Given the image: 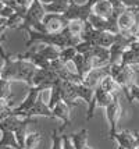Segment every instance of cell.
I'll list each match as a JSON object with an SVG mask.
<instances>
[{
    "instance_id": "cell-35",
    "label": "cell",
    "mask_w": 139,
    "mask_h": 149,
    "mask_svg": "<svg viewBox=\"0 0 139 149\" xmlns=\"http://www.w3.org/2000/svg\"><path fill=\"white\" fill-rule=\"evenodd\" d=\"M63 131L60 128H56L52 134V149H61V134Z\"/></svg>"
},
{
    "instance_id": "cell-16",
    "label": "cell",
    "mask_w": 139,
    "mask_h": 149,
    "mask_svg": "<svg viewBox=\"0 0 139 149\" xmlns=\"http://www.w3.org/2000/svg\"><path fill=\"white\" fill-rule=\"evenodd\" d=\"M35 116H45V117H49V118H54L52 110H50L49 106L43 102V99H42L40 95L38 96L35 104L31 107V110L27 113V117H35Z\"/></svg>"
},
{
    "instance_id": "cell-14",
    "label": "cell",
    "mask_w": 139,
    "mask_h": 149,
    "mask_svg": "<svg viewBox=\"0 0 139 149\" xmlns=\"http://www.w3.org/2000/svg\"><path fill=\"white\" fill-rule=\"evenodd\" d=\"M111 139H114L115 142L118 143V146L121 149H139L135 136L132 135L131 131H128V130L115 132V134L111 136Z\"/></svg>"
},
{
    "instance_id": "cell-46",
    "label": "cell",
    "mask_w": 139,
    "mask_h": 149,
    "mask_svg": "<svg viewBox=\"0 0 139 149\" xmlns=\"http://www.w3.org/2000/svg\"><path fill=\"white\" fill-rule=\"evenodd\" d=\"M118 149H121V148H120V146H118Z\"/></svg>"
},
{
    "instance_id": "cell-20",
    "label": "cell",
    "mask_w": 139,
    "mask_h": 149,
    "mask_svg": "<svg viewBox=\"0 0 139 149\" xmlns=\"http://www.w3.org/2000/svg\"><path fill=\"white\" fill-rule=\"evenodd\" d=\"M74 91H75V95L78 99H82L84 102L88 103V106L91 104L93 99V89L84 85L82 82H74Z\"/></svg>"
},
{
    "instance_id": "cell-40",
    "label": "cell",
    "mask_w": 139,
    "mask_h": 149,
    "mask_svg": "<svg viewBox=\"0 0 139 149\" xmlns=\"http://www.w3.org/2000/svg\"><path fill=\"white\" fill-rule=\"evenodd\" d=\"M17 1V4L20 7H22V8H25V10H28L29 7H31V4H32L33 0H15Z\"/></svg>"
},
{
    "instance_id": "cell-26",
    "label": "cell",
    "mask_w": 139,
    "mask_h": 149,
    "mask_svg": "<svg viewBox=\"0 0 139 149\" xmlns=\"http://www.w3.org/2000/svg\"><path fill=\"white\" fill-rule=\"evenodd\" d=\"M99 86L103 89L104 92L107 93H110V95H120V92H121V88H120V85L113 79L110 75H107L104 77L102 81H100Z\"/></svg>"
},
{
    "instance_id": "cell-42",
    "label": "cell",
    "mask_w": 139,
    "mask_h": 149,
    "mask_svg": "<svg viewBox=\"0 0 139 149\" xmlns=\"http://www.w3.org/2000/svg\"><path fill=\"white\" fill-rule=\"evenodd\" d=\"M53 0H39V3L42 4V6H46V4H50Z\"/></svg>"
},
{
    "instance_id": "cell-10",
    "label": "cell",
    "mask_w": 139,
    "mask_h": 149,
    "mask_svg": "<svg viewBox=\"0 0 139 149\" xmlns=\"http://www.w3.org/2000/svg\"><path fill=\"white\" fill-rule=\"evenodd\" d=\"M57 81H59V77L50 68H36V71H35V74H33V77H32L31 86H38V85L45 84L52 88Z\"/></svg>"
},
{
    "instance_id": "cell-31",
    "label": "cell",
    "mask_w": 139,
    "mask_h": 149,
    "mask_svg": "<svg viewBox=\"0 0 139 149\" xmlns=\"http://www.w3.org/2000/svg\"><path fill=\"white\" fill-rule=\"evenodd\" d=\"M11 97H13V93H11V82L0 78V99H4V100L10 102Z\"/></svg>"
},
{
    "instance_id": "cell-2",
    "label": "cell",
    "mask_w": 139,
    "mask_h": 149,
    "mask_svg": "<svg viewBox=\"0 0 139 149\" xmlns=\"http://www.w3.org/2000/svg\"><path fill=\"white\" fill-rule=\"evenodd\" d=\"M136 8H127L124 13L120 14L117 18V28L118 33L128 35V36H138L139 35V22Z\"/></svg>"
},
{
    "instance_id": "cell-8",
    "label": "cell",
    "mask_w": 139,
    "mask_h": 149,
    "mask_svg": "<svg viewBox=\"0 0 139 149\" xmlns=\"http://www.w3.org/2000/svg\"><path fill=\"white\" fill-rule=\"evenodd\" d=\"M113 96L114 95H110V93H107L104 92L100 86H96L95 89H93V99L91 104H89V107H88V114H86V120H91L95 114V110L98 109V107H104L106 109L109 104L111 103L113 100Z\"/></svg>"
},
{
    "instance_id": "cell-28",
    "label": "cell",
    "mask_w": 139,
    "mask_h": 149,
    "mask_svg": "<svg viewBox=\"0 0 139 149\" xmlns=\"http://www.w3.org/2000/svg\"><path fill=\"white\" fill-rule=\"evenodd\" d=\"M84 26H85V22L74 19V21H68V22H67L66 29L71 33V35H74V36H78V38H80L81 33H82V31H84Z\"/></svg>"
},
{
    "instance_id": "cell-3",
    "label": "cell",
    "mask_w": 139,
    "mask_h": 149,
    "mask_svg": "<svg viewBox=\"0 0 139 149\" xmlns=\"http://www.w3.org/2000/svg\"><path fill=\"white\" fill-rule=\"evenodd\" d=\"M46 14L43 6L39 3V0H33L31 7L27 10V14L24 17V21H22V26L21 29L25 31V32H29L31 29L32 31H36L39 32L40 29V21L43 18V15Z\"/></svg>"
},
{
    "instance_id": "cell-9",
    "label": "cell",
    "mask_w": 139,
    "mask_h": 149,
    "mask_svg": "<svg viewBox=\"0 0 139 149\" xmlns=\"http://www.w3.org/2000/svg\"><path fill=\"white\" fill-rule=\"evenodd\" d=\"M121 113L122 110H121V104H120V97L118 95H114L111 103L106 107V117L109 120V125H110V130H109L110 138L117 132V123H118V118L121 117Z\"/></svg>"
},
{
    "instance_id": "cell-5",
    "label": "cell",
    "mask_w": 139,
    "mask_h": 149,
    "mask_svg": "<svg viewBox=\"0 0 139 149\" xmlns=\"http://www.w3.org/2000/svg\"><path fill=\"white\" fill-rule=\"evenodd\" d=\"M45 89H50V86L49 85H38V86H29V92H28L27 97L22 100V103L18 106V107H15V109H11V116H18V117H27V113L31 110V107H32L35 102H36V99L39 96L42 91H45Z\"/></svg>"
},
{
    "instance_id": "cell-22",
    "label": "cell",
    "mask_w": 139,
    "mask_h": 149,
    "mask_svg": "<svg viewBox=\"0 0 139 149\" xmlns=\"http://www.w3.org/2000/svg\"><path fill=\"white\" fill-rule=\"evenodd\" d=\"M88 136H89V132L86 128H82L78 132H74L70 135V139L73 142L74 149H84L88 146Z\"/></svg>"
},
{
    "instance_id": "cell-34",
    "label": "cell",
    "mask_w": 139,
    "mask_h": 149,
    "mask_svg": "<svg viewBox=\"0 0 139 149\" xmlns=\"http://www.w3.org/2000/svg\"><path fill=\"white\" fill-rule=\"evenodd\" d=\"M11 104L13 102H8L4 99H0V120L11 114Z\"/></svg>"
},
{
    "instance_id": "cell-4",
    "label": "cell",
    "mask_w": 139,
    "mask_h": 149,
    "mask_svg": "<svg viewBox=\"0 0 139 149\" xmlns=\"http://www.w3.org/2000/svg\"><path fill=\"white\" fill-rule=\"evenodd\" d=\"M136 65H121L118 72L113 77V79L120 85L121 92L125 95V97L128 99L129 103H132L131 100V95H129V88L133 84V77L136 74Z\"/></svg>"
},
{
    "instance_id": "cell-11",
    "label": "cell",
    "mask_w": 139,
    "mask_h": 149,
    "mask_svg": "<svg viewBox=\"0 0 139 149\" xmlns=\"http://www.w3.org/2000/svg\"><path fill=\"white\" fill-rule=\"evenodd\" d=\"M107 75H109V65L100 67V68H92V70L88 71V74L84 77L82 84L86 85V86H89V88H92V89H95L96 86H99L100 81L104 77H107Z\"/></svg>"
},
{
    "instance_id": "cell-47",
    "label": "cell",
    "mask_w": 139,
    "mask_h": 149,
    "mask_svg": "<svg viewBox=\"0 0 139 149\" xmlns=\"http://www.w3.org/2000/svg\"><path fill=\"white\" fill-rule=\"evenodd\" d=\"M0 67H1V65H0Z\"/></svg>"
},
{
    "instance_id": "cell-44",
    "label": "cell",
    "mask_w": 139,
    "mask_h": 149,
    "mask_svg": "<svg viewBox=\"0 0 139 149\" xmlns=\"http://www.w3.org/2000/svg\"><path fill=\"white\" fill-rule=\"evenodd\" d=\"M84 149H93V148H91V146H86V148H84Z\"/></svg>"
},
{
    "instance_id": "cell-27",
    "label": "cell",
    "mask_w": 139,
    "mask_h": 149,
    "mask_svg": "<svg viewBox=\"0 0 139 149\" xmlns=\"http://www.w3.org/2000/svg\"><path fill=\"white\" fill-rule=\"evenodd\" d=\"M85 56H91V57L99 58L100 61L109 64V58H110V52L106 47H102V46H92V49L88 53H85Z\"/></svg>"
},
{
    "instance_id": "cell-38",
    "label": "cell",
    "mask_w": 139,
    "mask_h": 149,
    "mask_svg": "<svg viewBox=\"0 0 139 149\" xmlns=\"http://www.w3.org/2000/svg\"><path fill=\"white\" fill-rule=\"evenodd\" d=\"M125 8H136L139 6V0H118Z\"/></svg>"
},
{
    "instance_id": "cell-25",
    "label": "cell",
    "mask_w": 139,
    "mask_h": 149,
    "mask_svg": "<svg viewBox=\"0 0 139 149\" xmlns=\"http://www.w3.org/2000/svg\"><path fill=\"white\" fill-rule=\"evenodd\" d=\"M38 53H39L43 58H46L47 61H53V60H57V58H59L60 49L56 47V46L40 43V47H39V50H38Z\"/></svg>"
},
{
    "instance_id": "cell-15",
    "label": "cell",
    "mask_w": 139,
    "mask_h": 149,
    "mask_svg": "<svg viewBox=\"0 0 139 149\" xmlns=\"http://www.w3.org/2000/svg\"><path fill=\"white\" fill-rule=\"evenodd\" d=\"M60 95H61V100L67 103L68 106H77V95L74 91V82H67V81H61L60 79Z\"/></svg>"
},
{
    "instance_id": "cell-1",
    "label": "cell",
    "mask_w": 139,
    "mask_h": 149,
    "mask_svg": "<svg viewBox=\"0 0 139 149\" xmlns=\"http://www.w3.org/2000/svg\"><path fill=\"white\" fill-rule=\"evenodd\" d=\"M45 43V45H50V46H56L59 47L60 50L64 49V47H71L75 46L77 43H80L81 39L78 36H74L67 31L66 28L57 33H42V32H36V31H29L28 32V40H27V47L31 46L32 43Z\"/></svg>"
},
{
    "instance_id": "cell-12",
    "label": "cell",
    "mask_w": 139,
    "mask_h": 149,
    "mask_svg": "<svg viewBox=\"0 0 139 149\" xmlns=\"http://www.w3.org/2000/svg\"><path fill=\"white\" fill-rule=\"evenodd\" d=\"M70 109H71V106H68L67 103H64L63 100H60L59 103L52 109V113H53L54 118H59V120L63 121V125L59 127L61 131H64L67 127H70V125H71V117H70L71 110H70Z\"/></svg>"
},
{
    "instance_id": "cell-41",
    "label": "cell",
    "mask_w": 139,
    "mask_h": 149,
    "mask_svg": "<svg viewBox=\"0 0 139 149\" xmlns=\"http://www.w3.org/2000/svg\"><path fill=\"white\" fill-rule=\"evenodd\" d=\"M132 135L135 136V139H136V143H138V148H139V131H133Z\"/></svg>"
},
{
    "instance_id": "cell-39",
    "label": "cell",
    "mask_w": 139,
    "mask_h": 149,
    "mask_svg": "<svg viewBox=\"0 0 139 149\" xmlns=\"http://www.w3.org/2000/svg\"><path fill=\"white\" fill-rule=\"evenodd\" d=\"M14 13H15V11H14L13 8H11V7H7V6H4L3 8H1V10H0V15H1V17H3L4 19L10 18V17H11Z\"/></svg>"
},
{
    "instance_id": "cell-37",
    "label": "cell",
    "mask_w": 139,
    "mask_h": 149,
    "mask_svg": "<svg viewBox=\"0 0 139 149\" xmlns=\"http://www.w3.org/2000/svg\"><path fill=\"white\" fill-rule=\"evenodd\" d=\"M129 95H131V100H136V102H139V85L136 84H132L131 85V88H129Z\"/></svg>"
},
{
    "instance_id": "cell-18",
    "label": "cell",
    "mask_w": 139,
    "mask_h": 149,
    "mask_svg": "<svg viewBox=\"0 0 139 149\" xmlns=\"http://www.w3.org/2000/svg\"><path fill=\"white\" fill-rule=\"evenodd\" d=\"M111 13H113V7L109 0H100L98 3H95L92 7V14L98 15V17H102L104 19L110 18Z\"/></svg>"
},
{
    "instance_id": "cell-43",
    "label": "cell",
    "mask_w": 139,
    "mask_h": 149,
    "mask_svg": "<svg viewBox=\"0 0 139 149\" xmlns=\"http://www.w3.org/2000/svg\"><path fill=\"white\" fill-rule=\"evenodd\" d=\"M136 74H139V65H138V68H136Z\"/></svg>"
},
{
    "instance_id": "cell-33",
    "label": "cell",
    "mask_w": 139,
    "mask_h": 149,
    "mask_svg": "<svg viewBox=\"0 0 139 149\" xmlns=\"http://www.w3.org/2000/svg\"><path fill=\"white\" fill-rule=\"evenodd\" d=\"M40 139H42L40 132H31V134H27L25 143H24V149H35V146L38 145V142H39Z\"/></svg>"
},
{
    "instance_id": "cell-23",
    "label": "cell",
    "mask_w": 139,
    "mask_h": 149,
    "mask_svg": "<svg viewBox=\"0 0 139 149\" xmlns=\"http://www.w3.org/2000/svg\"><path fill=\"white\" fill-rule=\"evenodd\" d=\"M1 132V138H0V149H21L15 135L11 131H0Z\"/></svg>"
},
{
    "instance_id": "cell-29",
    "label": "cell",
    "mask_w": 139,
    "mask_h": 149,
    "mask_svg": "<svg viewBox=\"0 0 139 149\" xmlns=\"http://www.w3.org/2000/svg\"><path fill=\"white\" fill-rule=\"evenodd\" d=\"M60 100H61V95H60V79H59V81L50 88V100H49V103H47L49 109L52 110Z\"/></svg>"
},
{
    "instance_id": "cell-13",
    "label": "cell",
    "mask_w": 139,
    "mask_h": 149,
    "mask_svg": "<svg viewBox=\"0 0 139 149\" xmlns=\"http://www.w3.org/2000/svg\"><path fill=\"white\" fill-rule=\"evenodd\" d=\"M86 22L92 26L93 29H96V31H106V32H111V33H114V35L118 33V28H117L115 24H111L109 19L98 17V15H95V14H91V15L88 17V19H86Z\"/></svg>"
},
{
    "instance_id": "cell-24",
    "label": "cell",
    "mask_w": 139,
    "mask_h": 149,
    "mask_svg": "<svg viewBox=\"0 0 139 149\" xmlns=\"http://www.w3.org/2000/svg\"><path fill=\"white\" fill-rule=\"evenodd\" d=\"M71 1H73V0H53L50 4L43 6V8H45V11H46V13L64 14Z\"/></svg>"
},
{
    "instance_id": "cell-21",
    "label": "cell",
    "mask_w": 139,
    "mask_h": 149,
    "mask_svg": "<svg viewBox=\"0 0 139 149\" xmlns=\"http://www.w3.org/2000/svg\"><path fill=\"white\" fill-rule=\"evenodd\" d=\"M22 118L24 117H18V116H7L3 120H0V131H14L17 130L22 123Z\"/></svg>"
},
{
    "instance_id": "cell-17",
    "label": "cell",
    "mask_w": 139,
    "mask_h": 149,
    "mask_svg": "<svg viewBox=\"0 0 139 149\" xmlns=\"http://www.w3.org/2000/svg\"><path fill=\"white\" fill-rule=\"evenodd\" d=\"M120 64L121 65H139V47L136 45L131 43L129 49L124 52V54L121 56L120 60Z\"/></svg>"
},
{
    "instance_id": "cell-30",
    "label": "cell",
    "mask_w": 139,
    "mask_h": 149,
    "mask_svg": "<svg viewBox=\"0 0 139 149\" xmlns=\"http://www.w3.org/2000/svg\"><path fill=\"white\" fill-rule=\"evenodd\" d=\"M22 21H24V18L21 17L20 14L14 13L10 18L6 19L4 29H21V26H22Z\"/></svg>"
},
{
    "instance_id": "cell-45",
    "label": "cell",
    "mask_w": 139,
    "mask_h": 149,
    "mask_svg": "<svg viewBox=\"0 0 139 149\" xmlns=\"http://www.w3.org/2000/svg\"><path fill=\"white\" fill-rule=\"evenodd\" d=\"M136 11H138V13H139V6H138V7H136Z\"/></svg>"
},
{
    "instance_id": "cell-32",
    "label": "cell",
    "mask_w": 139,
    "mask_h": 149,
    "mask_svg": "<svg viewBox=\"0 0 139 149\" xmlns=\"http://www.w3.org/2000/svg\"><path fill=\"white\" fill-rule=\"evenodd\" d=\"M77 54V50H75V47L71 46V47H64V49H61L60 50V54H59V60L60 61H63V63H71L73 61L74 56Z\"/></svg>"
},
{
    "instance_id": "cell-36",
    "label": "cell",
    "mask_w": 139,
    "mask_h": 149,
    "mask_svg": "<svg viewBox=\"0 0 139 149\" xmlns=\"http://www.w3.org/2000/svg\"><path fill=\"white\" fill-rule=\"evenodd\" d=\"M61 149H74L73 142L70 139V135H67V134L61 135Z\"/></svg>"
},
{
    "instance_id": "cell-19",
    "label": "cell",
    "mask_w": 139,
    "mask_h": 149,
    "mask_svg": "<svg viewBox=\"0 0 139 149\" xmlns=\"http://www.w3.org/2000/svg\"><path fill=\"white\" fill-rule=\"evenodd\" d=\"M36 120L33 118V117H24L22 118V123L21 125L17 128V130L14 131V135H15V139H17V142L20 145L21 149H24V143H25V138H27V128L29 124L35 123Z\"/></svg>"
},
{
    "instance_id": "cell-6",
    "label": "cell",
    "mask_w": 139,
    "mask_h": 149,
    "mask_svg": "<svg viewBox=\"0 0 139 149\" xmlns=\"http://www.w3.org/2000/svg\"><path fill=\"white\" fill-rule=\"evenodd\" d=\"M67 21L63 14H53L46 13L40 21V29L39 32L42 33H57L61 32L67 26Z\"/></svg>"
},
{
    "instance_id": "cell-7",
    "label": "cell",
    "mask_w": 139,
    "mask_h": 149,
    "mask_svg": "<svg viewBox=\"0 0 139 149\" xmlns=\"http://www.w3.org/2000/svg\"><path fill=\"white\" fill-rule=\"evenodd\" d=\"M135 36H128V35H121L117 33L115 42L109 47L110 52V58H109V64H114V63H120L121 56L124 54V52H127L129 49L131 43L133 42Z\"/></svg>"
}]
</instances>
